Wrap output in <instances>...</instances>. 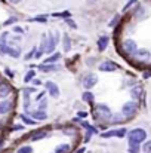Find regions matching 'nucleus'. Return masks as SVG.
Segmentation results:
<instances>
[{"label": "nucleus", "instance_id": "obj_1", "mask_svg": "<svg viewBox=\"0 0 151 153\" xmlns=\"http://www.w3.org/2000/svg\"><path fill=\"white\" fill-rule=\"evenodd\" d=\"M145 138H147V132H145V129H142V128H135V129H132V131L127 134V143H129V147H130V146H139Z\"/></svg>", "mask_w": 151, "mask_h": 153}, {"label": "nucleus", "instance_id": "obj_2", "mask_svg": "<svg viewBox=\"0 0 151 153\" xmlns=\"http://www.w3.org/2000/svg\"><path fill=\"white\" fill-rule=\"evenodd\" d=\"M138 108H139L138 102L129 101V102H126V104H123V107H122V114H123L124 117H133V116L136 114Z\"/></svg>", "mask_w": 151, "mask_h": 153}, {"label": "nucleus", "instance_id": "obj_3", "mask_svg": "<svg viewBox=\"0 0 151 153\" xmlns=\"http://www.w3.org/2000/svg\"><path fill=\"white\" fill-rule=\"evenodd\" d=\"M95 116L98 117V119H104V120H108V119H111V110H110V107L108 105H105V104H96L95 105Z\"/></svg>", "mask_w": 151, "mask_h": 153}, {"label": "nucleus", "instance_id": "obj_4", "mask_svg": "<svg viewBox=\"0 0 151 153\" xmlns=\"http://www.w3.org/2000/svg\"><path fill=\"white\" fill-rule=\"evenodd\" d=\"M96 82H98V76H96L95 73H89V74H86V76L83 77L82 85H83V88H86V89H92V88L96 85Z\"/></svg>", "mask_w": 151, "mask_h": 153}, {"label": "nucleus", "instance_id": "obj_5", "mask_svg": "<svg viewBox=\"0 0 151 153\" xmlns=\"http://www.w3.org/2000/svg\"><path fill=\"white\" fill-rule=\"evenodd\" d=\"M123 49H124V52L127 55H133L136 52V49H138V45H136V42L133 39H126L123 42Z\"/></svg>", "mask_w": 151, "mask_h": 153}, {"label": "nucleus", "instance_id": "obj_6", "mask_svg": "<svg viewBox=\"0 0 151 153\" xmlns=\"http://www.w3.org/2000/svg\"><path fill=\"white\" fill-rule=\"evenodd\" d=\"M119 68V65L114 62V61H110V59H107V61H102L99 64V70L101 71H116Z\"/></svg>", "mask_w": 151, "mask_h": 153}, {"label": "nucleus", "instance_id": "obj_7", "mask_svg": "<svg viewBox=\"0 0 151 153\" xmlns=\"http://www.w3.org/2000/svg\"><path fill=\"white\" fill-rule=\"evenodd\" d=\"M45 88L49 91V94L53 97V98H56V97H59V88H58V85L56 83H53V82H46L45 83Z\"/></svg>", "mask_w": 151, "mask_h": 153}, {"label": "nucleus", "instance_id": "obj_8", "mask_svg": "<svg viewBox=\"0 0 151 153\" xmlns=\"http://www.w3.org/2000/svg\"><path fill=\"white\" fill-rule=\"evenodd\" d=\"M133 55H135V58L139 59V61H148L151 56V53L148 49H136V52H135Z\"/></svg>", "mask_w": 151, "mask_h": 153}, {"label": "nucleus", "instance_id": "obj_9", "mask_svg": "<svg viewBox=\"0 0 151 153\" xmlns=\"http://www.w3.org/2000/svg\"><path fill=\"white\" fill-rule=\"evenodd\" d=\"M10 94V85L6 83V82H1L0 83V98H4Z\"/></svg>", "mask_w": 151, "mask_h": 153}, {"label": "nucleus", "instance_id": "obj_10", "mask_svg": "<svg viewBox=\"0 0 151 153\" xmlns=\"http://www.w3.org/2000/svg\"><path fill=\"white\" fill-rule=\"evenodd\" d=\"M108 36H101L99 40H98V49L99 51H105L107 49V46H108Z\"/></svg>", "mask_w": 151, "mask_h": 153}, {"label": "nucleus", "instance_id": "obj_11", "mask_svg": "<svg viewBox=\"0 0 151 153\" xmlns=\"http://www.w3.org/2000/svg\"><path fill=\"white\" fill-rule=\"evenodd\" d=\"M130 95H132V98H133V100H139V98L142 97V88H141L139 85H138V86H135V88H132Z\"/></svg>", "mask_w": 151, "mask_h": 153}, {"label": "nucleus", "instance_id": "obj_12", "mask_svg": "<svg viewBox=\"0 0 151 153\" xmlns=\"http://www.w3.org/2000/svg\"><path fill=\"white\" fill-rule=\"evenodd\" d=\"M31 116H33V119H37V120H45L48 117V114H46L45 110H36V111L31 113Z\"/></svg>", "mask_w": 151, "mask_h": 153}, {"label": "nucleus", "instance_id": "obj_13", "mask_svg": "<svg viewBox=\"0 0 151 153\" xmlns=\"http://www.w3.org/2000/svg\"><path fill=\"white\" fill-rule=\"evenodd\" d=\"M46 135H48L46 131H34V132L31 134V140H33V141H39V140H43Z\"/></svg>", "mask_w": 151, "mask_h": 153}, {"label": "nucleus", "instance_id": "obj_14", "mask_svg": "<svg viewBox=\"0 0 151 153\" xmlns=\"http://www.w3.org/2000/svg\"><path fill=\"white\" fill-rule=\"evenodd\" d=\"M10 107H12V102L10 101H1L0 102V114H6L9 110H10Z\"/></svg>", "mask_w": 151, "mask_h": 153}, {"label": "nucleus", "instance_id": "obj_15", "mask_svg": "<svg viewBox=\"0 0 151 153\" xmlns=\"http://www.w3.org/2000/svg\"><path fill=\"white\" fill-rule=\"evenodd\" d=\"M62 46H64V51L68 52L71 49V39H70V36L65 33L64 34V40H62Z\"/></svg>", "mask_w": 151, "mask_h": 153}, {"label": "nucleus", "instance_id": "obj_16", "mask_svg": "<svg viewBox=\"0 0 151 153\" xmlns=\"http://www.w3.org/2000/svg\"><path fill=\"white\" fill-rule=\"evenodd\" d=\"M59 58H61V53H59V52H53L49 58H46V59H45V64H52V62H56Z\"/></svg>", "mask_w": 151, "mask_h": 153}, {"label": "nucleus", "instance_id": "obj_17", "mask_svg": "<svg viewBox=\"0 0 151 153\" xmlns=\"http://www.w3.org/2000/svg\"><path fill=\"white\" fill-rule=\"evenodd\" d=\"M39 68H40L42 71H45V73H48V71H53V70H58V67H56V65H52V64H42Z\"/></svg>", "mask_w": 151, "mask_h": 153}, {"label": "nucleus", "instance_id": "obj_18", "mask_svg": "<svg viewBox=\"0 0 151 153\" xmlns=\"http://www.w3.org/2000/svg\"><path fill=\"white\" fill-rule=\"evenodd\" d=\"M6 53H7V55H10V56H13V58H18V56H19V53H21V51H19L18 48H10V46H7Z\"/></svg>", "mask_w": 151, "mask_h": 153}, {"label": "nucleus", "instance_id": "obj_19", "mask_svg": "<svg viewBox=\"0 0 151 153\" xmlns=\"http://www.w3.org/2000/svg\"><path fill=\"white\" fill-rule=\"evenodd\" d=\"M94 94L92 92H89V91H86V92H83V95H82V100L86 102H94Z\"/></svg>", "mask_w": 151, "mask_h": 153}, {"label": "nucleus", "instance_id": "obj_20", "mask_svg": "<svg viewBox=\"0 0 151 153\" xmlns=\"http://www.w3.org/2000/svg\"><path fill=\"white\" fill-rule=\"evenodd\" d=\"M67 152H70V144H61L55 150V153H67Z\"/></svg>", "mask_w": 151, "mask_h": 153}, {"label": "nucleus", "instance_id": "obj_21", "mask_svg": "<svg viewBox=\"0 0 151 153\" xmlns=\"http://www.w3.org/2000/svg\"><path fill=\"white\" fill-rule=\"evenodd\" d=\"M34 74H36V73H34V70H30V71L25 74L24 82H31V80H33V77H34Z\"/></svg>", "mask_w": 151, "mask_h": 153}, {"label": "nucleus", "instance_id": "obj_22", "mask_svg": "<svg viewBox=\"0 0 151 153\" xmlns=\"http://www.w3.org/2000/svg\"><path fill=\"white\" fill-rule=\"evenodd\" d=\"M16 153H33V147H30V146H22Z\"/></svg>", "mask_w": 151, "mask_h": 153}, {"label": "nucleus", "instance_id": "obj_23", "mask_svg": "<svg viewBox=\"0 0 151 153\" xmlns=\"http://www.w3.org/2000/svg\"><path fill=\"white\" fill-rule=\"evenodd\" d=\"M52 16H62V18H70V12L65 10V12H59V13H52Z\"/></svg>", "mask_w": 151, "mask_h": 153}, {"label": "nucleus", "instance_id": "obj_24", "mask_svg": "<svg viewBox=\"0 0 151 153\" xmlns=\"http://www.w3.org/2000/svg\"><path fill=\"white\" fill-rule=\"evenodd\" d=\"M142 15H144V7H142V6L136 7V10H135V16H136V18H141Z\"/></svg>", "mask_w": 151, "mask_h": 153}, {"label": "nucleus", "instance_id": "obj_25", "mask_svg": "<svg viewBox=\"0 0 151 153\" xmlns=\"http://www.w3.org/2000/svg\"><path fill=\"white\" fill-rule=\"evenodd\" d=\"M21 117H22V120H24L25 123H28V125H33V123H36V120H34V119H30V117H27L25 114H21Z\"/></svg>", "mask_w": 151, "mask_h": 153}, {"label": "nucleus", "instance_id": "obj_26", "mask_svg": "<svg viewBox=\"0 0 151 153\" xmlns=\"http://www.w3.org/2000/svg\"><path fill=\"white\" fill-rule=\"evenodd\" d=\"M142 150H144V153H151V140L150 141H147V143L144 144Z\"/></svg>", "mask_w": 151, "mask_h": 153}, {"label": "nucleus", "instance_id": "obj_27", "mask_svg": "<svg viewBox=\"0 0 151 153\" xmlns=\"http://www.w3.org/2000/svg\"><path fill=\"white\" fill-rule=\"evenodd\" d=\"M123 117H124L123 114H116L114 117H111V120H113L114 123H119V122H122V120H123Z\"/></svg>", "mask_w": 151, "mask_h": 153}, {"label": "nucleus", "instance_id": "obj_28", "mask_svg": "<svg viewBox=\"0 0 151 153\" xmlns=\"http://www.w3.org/2000/svg\"><path fill=\"white\" fill-rule=\"evenodd\" d=\"M65 22H67V24H68V25H70L71 28H77V25H76V22H74V21L71 19V18H65Z\"/></svg>", "mask_w": 151, "mask_h": 153}, {"label": "nucleus", "instance_id": "obj_29", "mask_svg": "<svg viewBox=\"0 0 151 153\" xmlns=\"http://www.w3.org/2000/svg\"><path fill=\"white\" fill-rule=\"evenodd\" d=\"M46 105H48V100L45 98V100H42L40 104H39V110H45V108H46Z\"/></svg>", "mask_w": 151, "mask_h": 153}, {"label": "nucleus", "instance_id": "obj_30", "mask_svg": "<svg viewBox=\"0 0 151 153\" xmlns=\"http://www.w3.org/2000/svg\"><path fill=\"white\" fill-rule=\"evenodd\" d=\"M135 3H136V0H129V3H126V6L123 7V10L126 12V10H127V9H130V6H133Z\"/></svg>", "mask_w": 151, "mask_h": 153}, {"label": "nucleus", "instance_id": "obj_31", "mask_svg": "<svg viewBox=\"0 0 151 153\" xmlns=\"http://www.w3.org/2000/svg\"><path fill=\"white\" fill-rule=\"evenodd\" d=\"M37 52H36V48H33V51H30L27 55H25V59H30V58H33L34 55H36Z\"/></svg>", "mask_w": 151, "mask_h": 153}, {"label": "nucleus", "instance_id": "obj_32", "mask_svg": "<svg viewBox=\"0 0 151 153\" xmlns=\"http://www.w3.org/2000/svg\"><path fill=\"white\" fill-rule=\"evenodd\" d=\"M119 19H120V16H119V15H116V16L111 19V22H110V27H114V25L119 22Z\"/></svg>", "mask_w": 151, "mask_h": 153}, {"label": "nucleus", "instance_id": "obj_33", "mask_svg": "<svg viewBox=\"0 0 151 153\" xmlns=\"http://www.w3.org/2000/svg\"><path fill=\"white\" fill-rule=\"evenodd\" d=\"M129 152L130 153H138L139 152V146H130V147H129Z\"/></svg>", "mask_w": 151, "mask_h": 153}, {"label": "nucleus", "instance_id": "obj_34", "mask_svg": "<svg viewBox=\"0 0 151 153\" xmlns=\"http://www.w3.org/2000/svg\"><path fill=\"white\" fill-rule=\"evenodd\" d=\"M33 21H39V22H46V16H36Z\"/></svg>", "mask_w": 151, "mask_h": 153}, {"label": "nucleus", "instance_id": "obj_35", "mask_svg": "<svg viewBox=\"0 0 151 153\" xmlns=\"http://www.w3.org/2000/svg\"><path fill=\"white\" fill-rule=\"evenodd\" d=\"M15 21H16V18H9L4 24H6V25H9V24H12V22H15Z\"/></svg>", "mask_w": 151, "mask_h": 153}, {"label": "nucleus", "instance_id": "obj_36", "mask_svg": "<svg viewBox=\"0 0 151 153\" xmlns=\"http://www.w3.org/2000/svg\"><path fill=\"white\" fill-rule=\"evenodd\" d=\"M151 76V71L150 70H148V71H145V73H144V79H148V77H150Z\"/></svg>", "mask_w": 151, "mask_h": 153}, {"label": "nucleus", "instance_id": "obj_37", "mask_svg": "<svg viewBox=\"0 0 151 153\" xmlns=\"http://www.w3.org/2000/svg\"><path fill=\"white\" fill-rule=\"evenodd\" d=\"M79 116H80V117H86L88 113H86V111H79Z\"/></svg>", "mask_w": 151, "mask_h": 153}, {"label": "nucleus", "instance_id": "obj_38", "mask_svg": "<svg viewBox=\"0 0 151 153\" xmlns=\"http://www.w3.org/2000/svg\"><path fill=\"white\" fill-rule=\"evenodd\" d=\"M9 1H10L12 4H18V3H21L22 0H9Z\"/></svg>", "mask_w": 151, "mask_h": 153}, {"label": "nucleus", "instance_id": "obj_39", "mask_svg": "<svg viewBox=\"0 0 151 153\" xmlns=\"http://www.w3.org/2000/svg\"><path fill=\"white\" fill-rule=\"evenodd\" d=\"M43 97H45V92H40V94L37 95V100H42Z\"/></svg>", "mask_w": 151, "mask_h": 153}, {"label": "nucleus", "instance_id": "obj_40", "mask_svg": "<svg viewBox=\"0 0 151 153\" xmlns=\"http://www.w3.org/2000/svg\"><path fill=\"white\" fill-rule=\"evenodd\" d=\"M22 128H24L22 125H15V126H13V129H16V131H18V129H22Z\"/></svg>", "mask_w": 151, "mask_h": 153}, {"label": "nucleus", "instance_id": "obj_41", "mask_svg": "<svg viewBox=\"0 0 151 153\" xmlns=\"http://www.w3.org/2000/svg\"><path fill=\"white\" fill-rule=\"evenodd\" d=\"M33 85H40V80H39V79H34V80H33Z\"/></svg>", "mask_w": 151, "mask_h": 153}, {"label": "nucleus", "instance_id": "obj_42", "mask_svg": "<svg viewBox=\"0 0 151 153\" xmlns=\"http://www.w3.org/2000/svg\"><path fill=\"white\" fill-rule=\"evenodd\" d=\"M15 31H16V33H22V28H19V27H15Z\"/></svg>", "mask_w": 151, "mask_h": 153}, {"label": "nucleus", "instance_id": "obj_43", "mask_svg": "<svg viewBox=\"0 0 151 153\" xmlns=\"http://www.w3.org/2000/svg\"><path fill=\"white\" fill-rule=\"evenodd\" d=\"M83 152H85V147H80V149H79L76 153H83Z\"/></svg>", "mask_w": 151, "mask_h": 153}, {"label": "nucleus", "instance_id": "obj_44", "mask_svg": "<svg viewBox=\"0 0 151 153\" xmlns=\"http://www.w3.org/2000/svg\"><path fill=\"white\" fill-rule=\"evenodd\" d=\"M88 3H95V0H88Z\"/></svg>", "mask_w": 151, "mask_h": 153}]
</instances>
